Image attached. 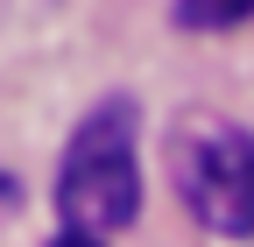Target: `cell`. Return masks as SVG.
Here are the masks:
<instances>
[{
    "mask_svg": "<svg viewBox=\"0 0 254 247\" xmlns=\"http://www.w3.org/2000/svg\"><path fill=\"white\" fill-rule=\"evenodd\" d=\"M170 170L198 226L226 240L254 233V134L247 127H233L219 113H184L170 141Z\"/></svg>",
    "mask_w": 254,
    "mask_h": 247,
    "instance_id": "cell-2",
    "label": "cell"
},
{
    "mask_svg": "<svg viewBox=\"0 0 254 247\" xmlns=\"http://www.w3.org/2000/svg\"><path fill=\"white\" fill-rule=\"evenodd\" d=\"M57 212L78 233H120L141 212V163H134V99H99L57 170Z\"/></svg>",
    "mask_w": 254,
    "mask_h": 247,
    "instance_id": "cell-1",
    "label": "cell"
},
{
    "mask_svg": "<svg viewBox=\"0 0 254 247\" xmlns=\"http://www.w3.org/2000/svg\"><path fill=\"white\" fill-rule=\"evenodd\" d=\"M247 14H254V0H177L184 28H240Z\"/></svg>",
    "mask_w": 254,
    "mask_h": 247,
    "instance_id": "cell-3",
    "label": "cell"
},
{
    "mask_svg": "<svg viewBox=\"0 0 254 247\" xmlns=\"http://www.w3.org/2000/svg\"><path fill=\"white\" fill-rule=\"evenodd\" d=\"M50 247H106V240H99V233H78V226H64Z\"/></svg>",
    "mask_w": 254,
    "mask_h": 247,
    "instance_id": "cell-4",
    "label": "cell"
}]
</instances>
